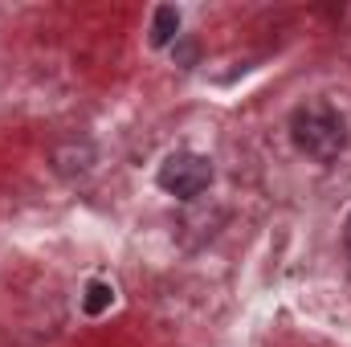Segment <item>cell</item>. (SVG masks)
Here are the masks:
<instances>
[{
  "instance_id": "obj_1",
  "label": "cell",
  "mask_w": 351,
  "mask_h": 347,
  "mask_svg": "<svg viewBox=\"0 0 351 347\" xmlns=\"http://www.w3.org/2000/svg\"><path fill=\"white\" fill-rule=\"evenodd\" d=\"M290 143L315 164H335L348 152V119L327 98H306L290 110Z\"/></svg>"
},
{
  "instance_id": "obj_2",
  "label": "cell",
  "mask_w": 351,
  "mask_h": 347,
  "mask_svg": "<svg viewBox=\"0 0 351 347\" xmlns=\"http://www.w3.org/2000/svg\"><path fill=\"white\" fill-rule=\"evenodd\" d=\"M213 164H208V156H196V152H172L164 164H160V172H156V184L176 196V200H196V196H204L208 188H213Z\"/></svg>"
},
{
  "instance_id": "obj_5",
  "label": "cell",
  "mask_w": 351,
  "mask_h": 347,
  "mask_svg": "<svg viewBox=\"0 0 351 347\" xmlns=\"http://www.w3.org/2000/svg\"><path fill=\"white\" fill-rule=\"evenodd\" d=\"M172 53H176V62H180L184 70H188V66H196V45H192V41H176Z\"/></svg>"
},
{
  "instance_id": "obj_4",
  "label": "cell",
  "mask_w": 351,
  "mask_h": 347,
  "mask_svg": "<svg viewBox=\"0 0 351 347\" xmlns=\"http://www.w3.org/2000/svg\"><path fill=\"white\" fill-rule=\"evenodd\" d=\"M110 302H114V286L110 282H90L86 294H82V311H86L90 319H98L102 311H110Z\"/></svg>"
},
{
  "instance_id": "obj_6",
  "label": "cell",
  "mask_w": 351,
  "mask_h": 347,
  "mask_svg": "<svg viewBox=\"0 0 351 347\" xmlns=\"http://www.w3.org/2000/svg\"><path fill=\"white\" fill-rule=\"evenodd\" d=\"M343 246H348V254H351V213H348V221H343Z\"/></svg>"
},
{
  "instance_id": "obj_3",
  "label": "cell",
  "mask_w": 351,
  "mask_h": 347,
  "mask_svg": "<svg viewBox=\"0 0 351 347\" xmlns=\"http://www.w3.org/2000/svg\"><path fill=\"white\" fill-rule=\"evenodd\" d=\"M180 41V8L172 4H160L156 12H152V29H147V45L152 49H168Z\"/></svg>"
}]
</instances>
